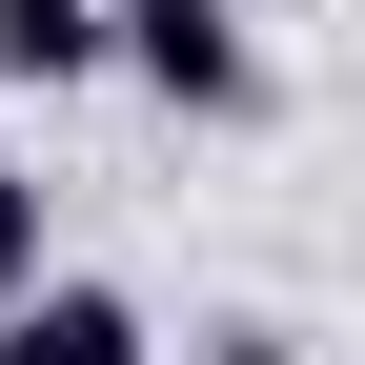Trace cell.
I'll use <instances>...</instances> for the list:
<instances>
[{
    "label": "cell",
    "mask_w": 365,
    "mask_h": 365,
    "mask_svg": "<svg viewBox=\"0 0 365 365\" xmlns=\"http://www.w3.org/2000/svg\"><path fill=\"white\" fill-rule=\"evenodd\" d=\"M102 81H143L182 122H264V21L244 0H102Z\"/></svg>",
    "instance_id": "obj_1"
},
{
    "label": "cell",
    "mask_w": 365,
    "mask_h": 365,
    "mask_svg": "<svg viewBox=\"0 0 365 365\" xmlns=\"http://www.w3.org/2000/svg\"><path fill=\"white\" fill-rule=\"evenodd\" d=\"M0 365H163V325L122 284H81V264H41V284L0 304Z\"/></svg>",
    "instance_id": "obj_2"
},
{
    "label": "cell",
    "mask_w": 365,
    "mask_h": 365,
    "mask_svg": "<svg viewBox=\"0 0 365 365\" xmlns=\"http://www.w3.org/2000/svg\"><path fill=\"white\" fill-rule=\"evenodd\" d=\"M0 81H102V0H0Z\"/></svg>",
    "instance_id": "obj_3"
},
{
    "label": "cell",
    "mask_w": 365,
    "mask_h": 365,
    "mask_svg": "<svg viewBox=\"0 0 365 365\" xmlns=\"http://www.w3.org/2000/svg\"><path fill=\"white\" fill-rule=\"evenodd\" d=\"M21 284H41V163L0 143V304H21Z\"/></svg>",
    "instance_id": "obj_4"
},
{
    "label": "cell",
    "mask_w": 365,
    "mask_h": 365,
    "mask_svg": "<svg viewBox=\"0 0 365 365\" xmlns=\"http://www.w3.org/2000/svg\"><path fill=\"white\" fill-rule=\"evenodd\" d=\"M223 365H304V345H284V325H223Z\"/></svg>",
    "instance_id": "obj_5"
}]
</instances>
